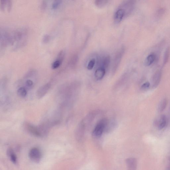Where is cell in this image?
<instances>
[{"label": "cell", "mask_w": 170, "mask_h": 170, "mask_svg": "<svg viewBox=\"0 0 170 170\" xmlns=\"http://www.w3.org/2000/svg\"><path fill=\"white\" fill-rule=\"evenodd\" d=\"M24 128L28 133L32 136L37 137H42L39 127H36L31 123L26 122L24 124Z\"/></svg>", "instance_id": "6da1fadb"}, {"label": "cell", "mask_w": 170, "mask_h": 170, "mask_svg": "<svg viewBox=\"0 0 170 170\" xmlns=\"http://www.w3.org/2000/svg\"><path fill=\"white\" fill-rule=\"evenodd\" d=\"M29 156L32 161L38 163L41 160L42 154L38 148L34 147L30 149L29 153Z\"/></svg>", "instance_id": "7a4b0ae2"}, {"label": "cell", "mask_w": 170, "mask_h": 170, "mask_svg": "<svg viewBox=\"0 0 170 170\" xmlns=\"http://www.w3.org/2000/svg\"><path fill=\"white\" fill-rule=\"evenodd\" d=\"M107 121L105 119H102L96 125L93 131L94 135L99 137L101 136L105 130L106 125Z\"/></svg>", "instance_id": "3957f363"}, {"label": "cell", "mask_w": 170, "mask_h": 170, "mask_svg": "<svg viewBox=\"0 0 170 170\" xmlns=\"http://www.w3.org/2000/svg\"><path fill=\"white\" fill-rule=\"evenodd\" d=\"M136 0H126L121 6L125 12V16H128L133 11L135 6Z\"/></svg>", "instance_id": "277c9868"}, {"label": "cell", "mask_w": 170, "mask_h": 170, "mask_svg": "<svg viewBox=\"0 0 170 170\" xmlns=\"http://www.w3.org/2000/svg\"><path fill=\"white\" fill-rule=\"evenodd\" d=\"M125 52L124 48H122L117 53L114 61L113 67V73H115L117 70L119 65L120 64L121 61Z\"/></svg>", "instance_id": "5b68a950"}, {"label": "cell", "mask_w": 170, "mask_h": 170, "mask_svg": "<svg viewBox=\"0 0 170 170\" xmlns=\"http://www.w3.org/2000/svg\"><path fill=\"white\" fill-rule=\"evenodd\" d=\"M51 85L50 83H48L39 87L36 92L37 97L39 99L43 97L50 90Z\"/></svg>", "instance_id": "8992f818"}, {"label": "cell", "mask_w": 170, "mask_h": 170, "mask_svg": "<svg viewBox=\"0 0 170 170\" xmlns=\"http://www.w3.org/2000/svg\"><path fill=\"white\" fill-rule=\"evenodd\" d=\"M167 119L164 115H161L157 118L154 121V125L160 130L163 129L166 125Z\"/></svg>", "instance_id": "52a82bcc"}, {"label": "cell", "mask_w": 170, "mask_h": 170, "mask_svg": "<svg viewBox=\"0 0 170 170\" xmlns=\"http://www.w3.org/2000/svg\"><path fill=\"white\" fill-rule=\"evenodd\" d=\"M125 16V12L124 10L121 8H119L117 11L114 16V20L116 24L120 23Z\"/></svg>", "instance_id": "ba28073f"}, {"label": "cell", "mask_w": 170, "mask_h": 170, "mask_svg": "<svg viewBox=\"0 0 170 170\" xmlns=\"http://www.w3.org/2000/svg\"><path fill=\"white\" fill-rule=\"evenodd\" d=\"M162 77V71L161 70H158L155 73L152 78V84L154 88H156L159 85Z\"/></svg>", "instance_id": "9c48e42d"}, {"label": "cell", "mask_w": 170, "mask_h": 170, "mask_svg": "<svg viewBox=\"0 0 170 170\" xmlns=\"http://www.w3.org/2000/svg\"><path fill=\"white\" fill-rule=\"evenodd\" d=\"M12 6L11 0H1V7L2 11L10 12L11 11Z\"/></svg>", "instance_id": "30bf717a"}, {"label": "cell", "mask_w": 170, "mask_h": 170, "mask_svg": "<svg viewBox=\"0 0 170 170\" xmlns=\"http://www.w3.org/2000/svg\"><path fill=\"white\" fill-rule=\"evenodd\" d=\"M7 155L11 161L14 164H16L17 163V159L16 154L12 148H9L7 149L6 152Z\"/></svg>", "instance_id": "8fae6325"}, {"label": "cell", "mask_w": 170, "mask_h": 170, "mask_svg": "<svg viewBox=\"0 0 170 170\" xmlns=\"http://www.w3.org/2000/svg\"><path fill=\"white\" fill-rule=\"evenodd\" d=\"M106 73V70L105 68L102 67H100L95 71V76L96 79L97 80H100L102 79L105 76Z\"/></svg>", "instance_id": "7c38bea8"}, {"label": "cell", "mask_w": 170, "mask_h": 170, "mask_svg": "<svg viewBox=\"0 0 170 170\" xmlns=\"http://www.w3.org/2000/svg\"><path fill=\"white\" fill-rule=\"evenodd\" d=\"M156 59V55L154 53H152L147 57L144 62V65L148 67L153 63Z\"/></svg>", "instance_id": "4fadbf2b"}, {"label": "cell", "mask_w": 170, "mask_h": 170, "mask_svg": "<svg viewBox=\"0 0 170 170\" xmlns=\"http://www.w3.org/2000/svg\"><path fill=\"white\" fill-rule=\"evenodd\" d=\"M128 168L130 170H135L137 167V161L136 159L130 158L127 159L126 161Z\"/></svg>", "instance_id": "5bb4252c"}, {"label": "cell", "mask_w": 170, "mask_h": 170, "mask_svg": "<svg viewBox=\"0 0 170 170\" xmlns=\"http://www.w3.org/2000/svg\"><path fill=\"white\" fill-rule=\"evenodd\" d=\"M110 58L109 56H107L104 58L102 59L101 63V66L100 67H102L104 68H107L110 63Z\"/></svg>", "instance_id": "9a60e30c"}, {"label": "cell", "mask_w": 170, "mask_h": 170, "mask_svg": "<svg viewBox=\"0 0 170 170\" xmlns=\"http://www.w3.org/2000/svg\"><path fill=\"white\" fill-rule=\"evenodd\" d=\"M27 94L26 88L24 87H20L17 91V94L20 97L24 98L26 97Z\"/></svg>", "instance_id": "2e32d148"}, {"label": "cell", "mask_w": 170, "mask_h": 170, "mask_svg": "<svg viewBox=\"0 0 170 170\" xmlns=\"http://www.w3.org/2000/svg\"><path fill=\"white\" fill-rule=\"evenodd\" d=\"M167 103V101L166 99L164 98L162 100L159 106L158 110L159 112H162L164 110L166 107Z\"/></svg>", "instance_id": "e0dca14e"}, {"label": "cell", "mask_w": 170, "mask_h": 170, "mask_svg": "<svg viewBox=\"0 0 170 170\" xmlns=\"http://www.w3.org/2000/svg\"><path fill=\"white\" fill-rule=\"evenodd\" d=\"M108 0H96L95 4L98 8H102L107 4Z\"/></svg>", "instance_id": "ac0fdd59"}, {"label": "cell", "mask_w": 170, "mask_h": 170, "mask_svg": "<svg viewBox=\"0 0 170 170\" xmlns=\"http://www.w3.org/2000/svg\"><path fill=\"white\" fill-rule=\"evenodd\" d=\"M170 53V49L169 47H167L165 52L164 57V64L166 65L168 62L169 59Z\"/></svg>", "instance_id": "d6986e66"}, {"label": "cell", "mask_w": 170, "mask_h": 170, "mask_svg": "<svg viewBox=\"0 0 170 170\" xmlns=\"http://www.w3.org/2000/svg\"><path fill=\"white\" fill-rule=\"evenodd\" d=\"M78 57L77 55H75L71 59L70 62V67L72 68H74L77 65L78 61Z\"/></svg>", "instance_id": "ffe728a7"}, {"label": "cell", "mask_w": 170, "mask_h": 170, "mask_svg": "<svg viewBox=\"0 0 170 170\" xmlns=\"http://www.w3.org/2000/svg\"><path fill=\"white\" fill-rule=\"evenodd\" d=\"M62 62L59 60L57 59L53 62L52 65V68L53 70H55L59 68L62 64Z\"/></svg>", "instance_id": "44dd1931"}, {"label": "cell", "mask_w": 170, "mask_h": 170, "mask_svg": "<svg viewBox=\"0 0 170 170\" xmlns=\"http://www.w3.org/2000/svg\"><path fill=\"white\" fill-rule=\"evenodd\" d=\"M165 12V9L164 8H161L159 9L156 12V18H160L163 16V15Z\"/></svg>", "instance_id": "7402d4cb"}, {"label": "cell", "mask_w": 170, "mask_h": 170, "mask_svg": "<svg viewBox=\"0 0 170 170\" xmlns=\"http://www.w3.org/2000/svg\"><path fill=\"white\" fill-rule=\"evenodd\" d=\"M25 87L28 89H31L34 86V83L30 80H27L25 82Z\"/></svg>", "instance_id": "603a6c76"}, {"label": "cell", "mask_w": 170, "mask_h": 170, "mask_svg": "<svg viewBox=\"0 0 170 170\" xmlns=\"http://www.w3.org/2000/svg\"><path fill=\"white\" fill-rule=\"evenodd\" d=\"M61 3V0H54L52 5L53 9H57Z\"/></svg>", "instance_id": "cb8c5ba5"}, {"label": "cell", "mask_w": 170, "mask_h": 170, "mask_svg": "<svg viewBox=\"0 0 170 170\" xmlns=\"http://www.w3.org/2000/svg\"><path fill=\"white\" fill-rule=\"evenodd\" d=\"M95 63V60L93 59L89 62L87 66V68L88 70H91L94 67Z\"/></svg>", "instance_id": "d4e9b609"}, {"label": "cell", "mask_w": 170, "mask_h": 170, "mask_svg": "<svg viewBox=\"0 0 170 170\" xmlns=\"http://www.w3.org/2000/svg\"><path fill=\"white\" fill-rule=\"evenodd\" d=\"M65 53L62 51L59 53V54H58L57 57V59L59 60L60 61H61L63 62V59H64V58L65 57Z\"/></svg>", "instance_id": "484cf974"}, {"label": "cell", "mask_w": 170, "mask_h": 170, "mask_svg": "<svg viewBox=\"0 0 170 170\" xmlns=\"http://www.w3.org/2000/svg\"><path fill=\"white\" fill-rule=\"evenodd\" d=\"M51 37L50 35H46L43 39V42L44 44H47L49 42L50 40Z\"/></svg>", "instance_id": "4316f807"}, {"label": "cell", "mask_w": 170, "mask_h": 170, "mask_svg": "<svg viewBox=\"0 0 170 170\" xmlns=\"http://www.w3.org/2000/svg\"><path fill=\"white\" fill-rule=\"evenodd\" d=\"M150 86V83L148 82H146L141 86V89L144 90L148 88Z\"/></svg>", "instance_id": "83f0119b"}, {"label": "cell", "mask_w": 170, "mask_h": 170, "mask_svg": "<svg viewBox=\"0 0 170 170\" xmlns=\"http://www.w3.org/2000/svg\"><path fill=\"white\" fill-rule=\"evenodd\" d=\"M169 163L168 165V166H167V167H168V169H170V159H169Z\"/></svg>", "instance_id": "f1b7e54d"}]
</instances>
